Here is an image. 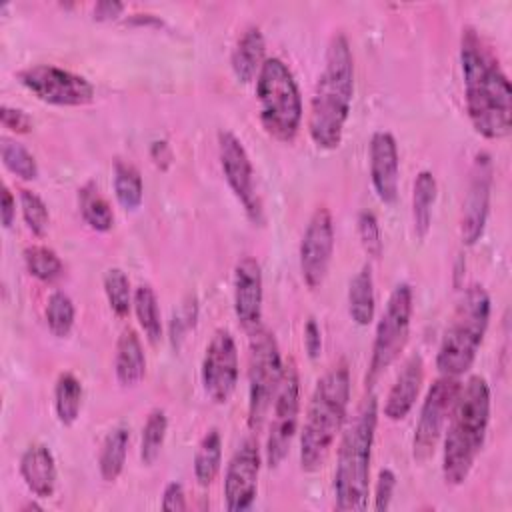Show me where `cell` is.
Segmentation results:
<instances>
[{
    "label": "cell",
    "mask_w": 512,
    "mask_h": 512,
    "mask_svg": "<svg viewBox=\"0 0 512 512\" xmlns=\"http://www.w3.org/2000/svg\"><path fill=\"white\" fill-rule=\"evenodd\" d=\"M376 312V294H374V276L372 266L366 262L350 278L348 284V314L354 324L368 326L374 320Z\"/></svg>",
    "instance_id": "cell-24"
},
{
    "label": "cell",
    "mask_w": 512,
    "mask_h": 512,
    "mask_svg": "<svg viewBox=\"0 0 512 512\" xmlns=\"http://www.w3.org/2000/svg\"><path fill=\"white\" fill-rule=\"evenodd\" d=\"M112 188H114V196L116 202L124 208V210H138L142 200H144V182L140 176V170L128 162L118 158L114 162L112 168Z\"/></svg>",
    "instance_id": "cell-28"
},
{
    "label": "cell",
    "mask_w": 512,
    "mask_h": 512,
    "mask_svg": "<svg viewBox=\"0 0 512 512\" xmlns=\"http://www.w3.org/2000/svg\"><path fill=\"white\" fill-rule=\"evenodd\" d=\"M218 160L224 180L236 196V200L242 204L244 214L252 224L262 226L264 208L256 190L254 166L242 140L230 130L218 132Z\"/></svg>",
    "instance_id": "cell-12"
},
{
    "label": "cell",
    "mask_w": 512,
    "mask_h": 512,
    "mask_svg": "<svg viewBox=\"0 0 512 512\" xmlns=\"http://www.w3.org/2000/svg\"><path fill=\"white\" fill-rule=\"evenodd\" d=\"M132 310L136 314L138 326L144 332L146 340L156 346L162 340V318H160V306L158 296L150 284H140L134 288V302Z\"/></svg>",
    "instance_id": "cell-30"
},
{
    "label": "cell",
    "mask_w": 512,
    "mask_h": 512,
    "mask_svg": "<svg viewBox=\"0 0 512 512\" xmlns=\"http://www.w3.org/2000/svg\"><path fill=\"white\" fill-rule=\"evenodd\" d=\"M350 392V370L344 360L318 378L300 432V466L304 472H316L324 466L346 422Z\"/></svg>",
    "instance_id": "cell-4"
},
{
    "label": "cell",
    "mask_w": 512,
    "mask_h": 512,
    "mask_svg": "<svg viewBox=\"0 0 512 512\" xmlns=\"http://www.w3.org/2000/svg\"><path fill=\"white\" fill-rule=\"evenodd\" d=\"M492 180H494L492 158L488 152H478L470 168L468 188L462 200V214H460V238L466 246H474L484 234L488 212H490Z\"/></svg>",
    "instance_id": "cell-16"
},
{
    "label": "cell",
    "mask_w": 512,
    "mask_h": 512,
    "mask_svg": "<svg viewBox=\"0 0 512 512\" xmlns=\"http://www.w3.org/2000/svg\"><path fill=\"white\" fill-rule=\"evenodd\" d=\"M102 286H104V294H106L110 310L118 318H126L130 314L132 302H134V290H132L128 274L122 268L112 266L104 272Z\"/></svg>",
    "instance_id": "cell-35"
},
{
    "label": "cell",
    "mask_w": 512,
    "mask_h": 512,
    "mask_svg": "<svg viewBox=\"0 0 512 512\" xmlns=\"http://www.w3.org/2000/svg\"><path fill=\"white\" fill-rule=\"evenodd\" d=\"M166 432H168L166 412L162 408L150 410L140 436V460L144 466H152L158 460L166 440Z\"/></svg>",
    "instance_id": "cell-34"
},
{
    "label": "cell",
    "mask_w": 512,
    "mask_h": 512,
    "mask_svg": "<svg viewBox=\"0 0 512 512\" xmlns=\"http://www.w3.org/2000/svg\"><path fill=\"white\" fill-rule=\"evenodd\" d=\"M18 472L26 488L36 498H50L56 492V484H58L56 458L46 444L42 442L30 444L20 456Z\"/></svg>",
    "instance_id": "cell-20"
},
{
    "label": "cell",
    "mask_w": 512,
    "mask_h": 512,
    "mask_svg": "<svg viewBox=\"0 0 512 512\" xmlns=\"http://www.w3.org/2000/svg\"><path fill=\"white\" fill-rule=\"evenodd\" d=\"M20 200V212L24 218L26 228L36 236L42 238L48 232L50 226V210L46 206V202L42 200V196H38L36 192L22 188L18 194Z\"/></svg>",
    "instance_id": "cell-37"
},
{
    "label": "cell",
    "mask_w": 512,
    "mask_h": 512,
    "mask_svg": "<svg viewBox=\"0 0 512 512\" xmlns=\"http://www.w3.org/2000/svg\"><path fill=\"white\" fill-rule=\"evenodd\" d=\"M356 224H358V238L364 252L374 260L380 258L384 252V240H382V230L376 214L370 210H362L358 214Z\"/></svg>",
    "instance_id": "cell-39"
},
{
    "label": "cell",
    "mask_w": 512,
    "mask_h": 512,
    "mask_svg": "<svg viewBox=\"0 0 512 512\" xmlns=\"http://www.w3.org/2000/svg\"><path fill=\"white\" fill-rule=\"evenodd\" d=\"M232 302L234 314L246 332L252 334L262 326L264 278L262 266L254 256H242L234 264Z\"/></svg>",
    "instance_id": "cell-18"
},
{
    "label": "cell",
    "mask_w": 512,
    "mask_h": 512,
    "mask_svg": "<svg viewBox=\"0 0 512 512\" xmlns=\"http://www.w3.org/2000/svg\"><path fill=\"white\" fill-rule=\"evenodd\" d=\"M78 210L88 228L96 232L112 230L114 210L94 182H86L78 188Z\"/></svg>",
    "instance_id": "cell-29"
},
{
    "label": "cell",
    "mask_w": 512,
    "mask_h": 512,
    "mask_svg": "<svg viewBox=\"0 0 512 512\" xmlns=\"http://www.w3.org/2000/svg\"><path fill=\"white\" fill-rule=\"evenodd\" d=\"M464 100L472 128L486 140H502L512 130V88L498 58L476 28L460 36Z\"/></svg>",
    "instance_id": "cell-1"
},
{
    "label": "cell",
    "mask_w": 512,
    "mask_h": 512,
    "mask_svg": "<svg viewBox=\"0 0 512 512\" xmlns=\"http://www.w3.org/2000/svg\"><path fill=\"white\" fill-rule=\"evenodd\" d=\"M196 320H198V300L194 294H188L180 304L178 308L172 312V318H170V328H168V334H170V344L172 348L178 352L186 334L190 330H194L196 326Z\"/></svg>",
    "instance_id": "cell-38"
},
{
    "label": "cell",
    "mask_w": 512,
    "mask_h": 512,
    "mask_svg": "<svg viewBox=\"0 0 512 512\" xmlns=\"http://www.w3.org/2000/svg\"><path fill=\"white\" fill-rule=\"evenodd\" d=\"M412 314H414L412 286L408 282H400L392 288L388 302L384 306V312L376 324L370 364L366 372V386H372L378 380V376L384 370H388L404 350L410 336Z\"/></svg>",
    "instance_id": "cell-9"
},
{
    "label": "cell",
    "mask_w": 512,
    "mask_h": 512,
    "mask_svg": "<svg viewBox=\"0 0 512 512\" xmlns=\"http://www.w3.org/2000/svg\"><path fill=\"white\" fill-rule=\"evenodd\" d=\"M334 242L332 212L326 206H318L304 228L298 248L300 274L310 290H318L324 284L334 256Z\"/></svg>",
    "instance_id": "cell-15"
},
{
    "label": "cell",
    "mask_w": 512,
    "mask_h": 512,
    "mask_svg": "<svg viewBox=\"0 0 512 512\" xmlns=\"http://www.w3.org/2000/svg\"><path fill=\"white\" fill-rule=\"evenodd\" d=\"M370 182L380 202L394 204L398 200L400 184V154L392 132L378 130L370 138L368 146Z\"/></svg>",
    "instance_id": "cell-19"
},
{
    "label": "cell",
    "mask_w": 512,
    "mask_h": 512,
    "mask_svg": "<svg viewBox=\"0 0 512 512\" xmlns=\"http://www.w3.org/2000/svg\"><path fill=\"white\" fill-rule=\"evenodd\" d=\"M354 98V56L344 32L332 34L324 66L316 80L310 110L308 134L322 150H336L342 144L344 128Z\"/></svg>",
    "instance_id": "cell-2"
},
{
    "label": "cell",
    "mask_w": 512,
    "mask_h": 512,
    "mask_svg": "<svg viewBox=\"0 0 512 512\" xmlns=\"http://www.w3.org/2000/svg\"><path fill=\"white\" fill-rule=\"evenodd\" d=\"M490 312L492 302L486 288L482 284L468 286L450 316L436 352L440 376L460 378L472 368L490 324Z\"/></svg>",
    "instance_id": "cell-6"
},
{
    "label": "cell",
    "mask_w": 512,
    "mask_h": 512,
    "mask_svg": "<svg viewBox=\"0 0 512 512\" xmlns=\"http://www.w3.org/2000/svg\"><path fill=\"white\" fill-rule=\"evenodd\" d=\"M438 196V182L430 170H420L412 186V224L416 238L424 240L432 226V210Z\"/></svg>",
    "instance_id": "cell-25"
},
{
    "label": "cell",
    "mask_w": 512,
    "mask_h": 512,
    "mask_svg": "<svg viewBox=\"0 0 512 512\" xmlns=\"http://www.w3.org/2000/svg\"><path fill=\"white\" fill-rule=\"evenodd\" d=\"M114 376L122 388H134L146 376V354L134 328H124L116 340Z\"/></svg>",
    "instance_id": "cell-23"
},
{
    "label": "cell",
    "mask_w": 512,
    "mask_h": 512,
    "mask_svg": "<svg viewBox=\"0 0 512 512\" xmlns=\"http://www.w3.org/2000/svg\"><path fill=\"white\" fill-rule=\"evenodd\" d=\"M460 386L462 382L452 376H440L430 384L412 438V458L418 464H424L432 458Z\"/></svg>",
    "instance_id": "cell-13"
},
{
    "label": "cell",
    "mask_w": 512,
    "mask_h": 512,
    "mask_svg": "<svg viewBox=\"0 0 512 512\" xmlns=\"http://www.w3.org/2000/svg\"><path fill=\"white\" fill-rule=\"evenodd\" d=\"M270 424L264 448V460L270 468H278L290 452L292 440L298 430L300 414V376L296 364H284L282 380L270 406Z\"/></svg>",
    "instance_id": "cell-10"
},
{
    "label": "cell",
    "mask_w": 512,
    "mask_h": 512,
    "mask_svg": "<svg viewBox=\"0 0 512 512\" xmlns=\"http://www.w3.org/2000/svg\"><path fill=\"white\" fill-rule=\"evenodd\" d=\"M16 76L28 92L52 106H84L96 96V88L86 76L56 64H32Z\"/></svg>",
    "instance_id": "cell-11"
},
{
    "label": "cell",
    "mask_w": 512,
    "mask_h": 512,
    "mask_svg": "<svg viewBox=\"0 0 512 512\" xmlns=\"http://www.w3.org/2000/svg\"><path fill=\"white\" fill-rule=\"evenodd\" d=\"M266 38L258 26H248L238 36L230 52V68L238 82L250 84L256 80L262 64L266 62Z\"/></svg>",
    "instance_id": "cell-22"
},
{
    "label": "cell",
    "mask_w": 512,
    "mask_h": 512,
    "mask_svg": "<svg viewBox=\"0 0 512 512\" xmlns=\"http://www.w3.org/2000/svg\"><path fill=\"white\" fill-rule=\"evenodd\" d=\"M0 158L4 168L20 180L30 182V180H36L40 174L34 154L14 138H8V136L0 138Z\"/></svg>",
    "instance_id": "cell-33"
},
{
    "label": "cell",
    "mask_w": 512,
    "mask_h": 512,
    "mask_svg": "<svg viewBox=\"0 0 512 512\" xmlns=\"http://www.w3.org/2000/svg\"><path fill=\"white\" fill-rule=\"evenodd\" d=\"M394 490H396V474L390 468H382L378 472L376 486H374V510L376 512H386L390 508Z\"/></svg>",
    "instance_id": "cell-40"
},
{
    "label": "cell",
    "mask_w": 512,
    "mask_h": 512,
    "mask_svg": "<svg viewBox=\"0 0 512 512\" xmlns=\"http://www.w3.org/2000/svg\"><path fill=\"white\" fill-rule=\"evenodd\" d=\"M0 122L6 130H10L14 134H28L34 126V120L28 112H24L22 108L8 106V104H2V108H0Z\"/></svg>",
    "instance_id": "cell-41"
},
{
    "label": "cell",
    "mask_w": 512,
    "mask_h": 512,
    "mask_svg": "<svg viewBox=\"0 0 512 512\" xmlns=\"http://www.w3.org/2000/svg\"><path fill=\"white\" fill-rule=\"evenodd\" d=\"M222 466V436L218 428H210L198 442L194 460H192V470L194 478L202 488H208Z\"/></svg>",
    "instance_id": "cell-27"
},
{
    "label": "cell",
    "mask_w": 512,
    "mask_h": 512,
    "mask_svg": "<svg viewBox=\"0 0 512 512\" xmlns=\"http://www.w3.org/2000/svg\"><path fill=\"white\" fill-rule=\"evenodd\" d=\"M26 510H42V506H38L36 502H26V504L20 508V512H26Z\"/></svg>",
    "instance_id": "cell-47"
},
{
    "label": "cell",
    "mask_w": 512,
    "mask_h": 512,
    "mask_svg": "<svg viewBox=\"0 0 512 512\" xmlns=\"http://www.w3.org/2000/svg\"><path fill=\"white\" fill-rule=\"evenodd\" d=\"M22 258L28 274L44 284H52L64 274V262L60 260L56 250H52L50 246H44V244L26 246L22 252Z\"/></svg>",
    "instance_id": "cell-32"
},
{
    "label": "cell",
    "mask_w": 512,
    "mask_h": 512,
    "mask_svg": "<svg viewBox=\"0 0 512 512\" xmlns=\"http://www.w3.org/2000/svg\"><path fill=\"white\" fill-rule=\"evenodd\" d=\"M304 350L310 360H318L322 354V330L312 316L304 324Z\"/></svg>",
    "instance_id": "cell-42"
},
{
    "label": "cell",
    "mask_w": 512,
    "mask_h": 512,
    "mask_svg": "<svg viewBox=\"0 0 512 512\" xmlns=\"http://www.w3.org/2000/svg\"><path fill=\"white\" fill-rule=\"evenodd\" d=\"M490 424V386L482 376H470L448 414L442 448V476L448 486H460L482 452Z\"/></svg>",
    "instance_id": "cell-3"
},
{
    "label": "cell",
    "mask_w": 512,
    "mask_h": 512,
    "mask_svg": "<svg viewBox=\"0 0 512 512\" xmlns=\"http://www.w3.org/2000/svg\"><path fill=\"white\" fill-rule=\"evenodd\" d=\"M258 118L268 136L278 142H292L302 126V94L290 66L268 56L256 76Z\"/></svg>",
    "instance_id": "cell-7"
},
{
    "label": "cell",
    "mask_w": 512,
    "mask_h": 512,
    "mask_svg": "<svg viewBox=\"0 0 512 512\" xmlns=\"http://www.w3.org/2000/svg\"><path fill=\"white\" fill-rule=\"evenodd\" d=\"M422 382H424V362L420 354H414L404 362L400 374L396 376L392 388L386 394L384 416L392 422L404 420L418 400Z\"/></svg>",
    "instance_id": "cell-21"
},
{
    "label": "cell",
    "mask_w": 512,
    "mask_h": 512,
    "mask_svg": "<svg viewBox=\"0 0 512 512\" xmlns=\"http://www.w3.org/2000/svg\"><path fill=\"white\" fill-rule=\"evenodd\" d=\"M162 510L166 512H182L186 510V494L180 482H168L162 492Z\"/></svg>",
    "instance_id": "cell-43"
},
{
    "label": "cell",
    "mask_w": 512,
    "mask_h": 512,
    "mask_svg": "<svg viewBox=\"0 0 512 512\" xmlns=\"http://www.w3.org/2000/svg\"><path fill=\"white\" fill-rule=\"evenodd\" d=\"M378 426L376 394H366L344 432L334 470V504L342 512H358L368 506L370 462Z\"/></svg>",
    "instance_id": "cell-5"
},
{
    "label": "cell",
    "mask_w": 512,
    "mask_h": 512,
    "mask_svg": "<svg viewBox=\"0 0 512 512\" xmlns=\"http://www.w3.org/2000/svg\"><path fill=\"white\" fill-rule=\"evenodd\" d=\"M150 158L154 160V164L162 170H166L172 164V150L170 144L166 140H154L150 144Z\"/></svg>",
    "instance_id": "cell-46"
},
{
    "label": "cell",
    "mask_w": 512,
    "mask_h": 512,
    "mask_svg": "<svg viewBox=\"0 0 512 512\" xmlns=\"http://www.w3.org/2000/svg\"><path fill=\"white\" fill-rule=\"evenodd\" d=\"M284 372L282 354L274 334L258 328L250 334L248 348V428L258 432L270 412Z\"/></svg>",
    "instance_id": "cell-8"
},
{
    "label": "cell",
    "mask_w": 512,
    "mask_h": 512,
    "mask_svg": "<svg viewBox=\"0 0 512 512\" xmlns=\"http://www.w3.org/2000/svg\"><path fill=\"white\" fill-rule=\"evenodd\" d=\"M0 220L6 230L12 228L16 220V198L6 184L2 186V196H0Z\"/></svg>",
    "instance_id": "cell-44"
},
{
    "label": "cell",
    "mask_w": 512,
    "mask_h": 512,
    "mask_svg": "<svg viewBox=\"0 0 512 512\" xmlns=\"http://www.w3.org/2000/svg\"><path fill=\"white\" fill-rule=\"evenodd\" d=\"M124 12V4L116 0H100L94 4V20L106 22V20H116Z\"/></svg>",
    "instance_id": "cell-45"
},
{
    "label": "cell",
    "mask_w": 512,
    "mask_h": 512,
    "mask_svg": "<svg viewBox=\"0 0 512 512\" xmlns=\"http://www.w3.org/2000/svg\"><path fill=\"white\" fill-rule=\"evenodd\" d=\"M84 388L72 372H62L54 384V412L62 426H72L82 410Z\"/></svg>",
    "instance_id": "cell-31"
},
{
    "label": "cell",
    "mask_w": 512,
    "mask_h": 512,
    "mask_svg": "<svg viewBox=\"0 0 512 512\" xmlns=\"http://www.w3.org/2000/svg\"><path fill=\"white\" fill-rule=\"evenodd\" d=\"M238 374L240 362L236 340L228 330L218 328L206 344L200 364V382L208 400L226 404L236 390Z\"/></svg>",
    "instance_id": "cell-14"
},
{
    "label": "cell",
    "mask_w": 512,
    "mask_h": 512,
    "mask_svg": "<svg viewBox=\"0 0 512 512\" xmlns=\"http://www.w3.org/2000/svg\"><path fill=\"white\" fill-rule=\"evenodd\" d=\"M44 318H46L48 330L56 338H66L72 332L74 320H76V306L72 298L62 290H54L46 300Z\"/></svg>",
    "instance_id": "cell-36"
},
{
    "label": "cell",
    "mask_w": 512,
    "mask_h": 512,
    "mask_svg": "<svg viewBox=\"0 0 512 512\" xmlns=\"http://www.w3.org/2000/svg\"><path fill=\"white\" fill-rule=\"evenodd\" d=\"M128 444H130V428L124 424L114 426L102 446H100V454H98V470L102 480L106 482H114L118 480V476L124 470L126 464V456H128Z\"/></svg>",
    "instance_id": "cell-26"
},
{
    "label": "cell",
    "mask_w": 512,
    "mask_h": 512,
    "mask_svg": "<svg viewBox=\"0 0 512 512\" xmlns=\"http://www.w3.org/2000/svg\"><path fill=\"white\" fill-rule=\"evenodd\" d=\"M260 468V446L254 438H248L234 450L224 472V504L230 512H244L254 504Z\"/></svg>",
    "instance_id": "cell-17"
}]
</instances>
